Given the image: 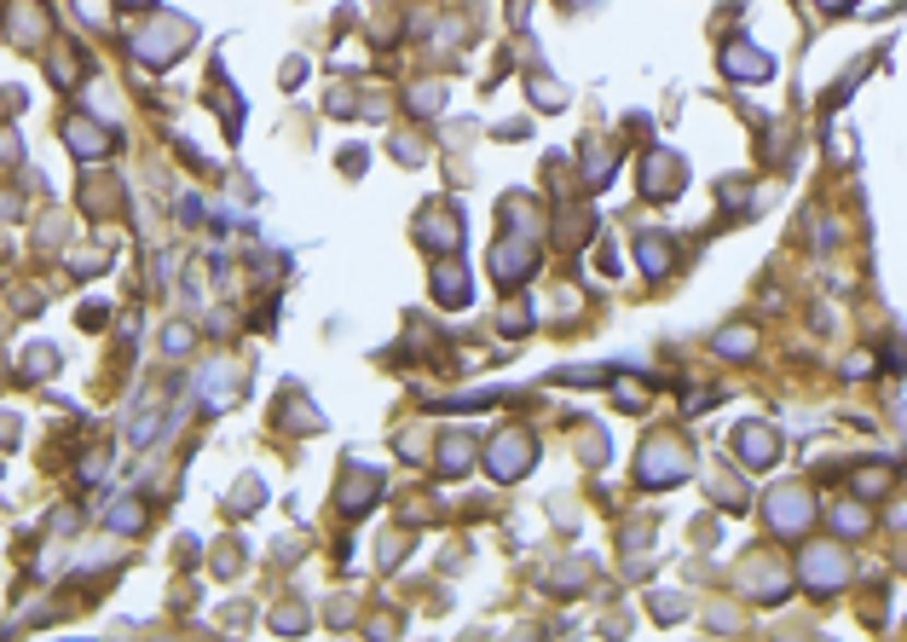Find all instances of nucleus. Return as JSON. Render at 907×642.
Segmentation results:
<instances>
[{
	"label": "nucleus",
	"instance_id": "1",
	"mask_svg": "<svg viewBox=\"0 0 907 642\" xmlns=\"http://www.w3.org/2000/svg\"><path fill=\"white\" fill-rule=\"evenodd\" d=\"M682 469H688V452L671 446V440H653V446L641 452V480H648V487H664V480H682Z\"/></svg>",
	"mask_w": 907,
	"mask_h": 642
},
{
	"label": "nucleus",
	"instance_id": "8",
	"mask_svg": "<svg viewBox=\"0 0 907 642\" xmlns=\"http://www.w3.org/2000/svg\"><path fill=\"white\" fill-rule=\"evenodd\" d=\"M722 353H752V336H722Z\"/></svg>",
	"mask_w": 907,
	"mask_h": 642
},
{
	"label": "nucleus",
	"instance_id": "3",
	"mask_svg": "<svg viewBox=\"0 0 907 642\" xmlns=\"http://www.w3.org/2000/svg\"><path fill=\"white\" fill-rule=\"evenodd\" d=\"M803 579H810L815 591H838L844 579H850V568H844V556H838L833 545H821V550L803 556Z\"/></svg>",
	"mask_w": 907,
	"mask_h": 642
},
{
	"label": "nucleus",
	"instance_id": "7",
	"mask_svg": "<svg viewBox=\"0 0 907 642\" xmlns=\"http://www.w3.org/2000/svg\"><path fill=\"white\" fill-rule=\"evenodd\" d=\"M676 179H682V168L671 163V156H653L648 163V197H671L664 186H676Z\"/></svg>",
	"mask_w": 907,
	"mask_h": 642
},
{
	"label": "nucleus",
	"instance_id": "6",
	"mask_svg": "<svg viewBox=\"0 0 907 642\" xmlns=\"http://www.w3.org/2000/svg\"><path fill=\"white\" fill-rule=\"evenodd\" d=\"M722 65H729V75H752V82H757V75H775L769 52L757 58V47H752V42H734L729 52H722Z\"/></svg>",
	"mask_w": 907,
	"mask_h": 642
},
{
	"label": "nucleus",
	"instance_id": "2",
	"mask_svg": "<svg viewBox=\"0 0 907 642\" xmlns=\"http://www.w3.org/2000/svg\"><path fill=\"white\" fill-rule=\"evenodd\" d=\"M810 515H815V504H810V492H798V487H780V492L769 498V521H775L780 533L810 527Z\"/></svg>",
	"mask_w": 907,
	"mask_h": 642
},
{
	"label": "nucleus",
	"instance_id": "9",
	"mask_svg": "<svg viewBox=\"0 0 907 642\" xmlns=\"http://www.w3.org/2000/svg\"><path fill=\"white\" fill-rule=\"evenodd\" d=\"M826 7H844V0H826Z\"/></svg>",
	"mask_w": 907,
	"mask_h": 642
},
{
	"label": "nucleus",
	"instance_id": "4",
	"mask_svg": "<svg viewBox=\"0 0 907 642\" xmlns=\"http://www.w3.org/2000/svg\"><path fill=\"white\" fill-rule=\"evenodd\" d=\"M775 452H780V434H775V429H757V423L740 429V457H745L752 469H769Z\"/></svg>",
	"mask_w": 907,
	"mask_h": 642
},
{
	"label": "nucleus",
	"instance_id": "5",
	"mask_svg": "<svg viewBox=\"0 0 907 642\" xmlns=\"http://www.w3.org/2000/svg\"><path fill=\"white\" fill-rule=\"evenodd\" d=\"M186 35H191L186 17H174V30H168V35H163V24H151L145 35H139V52H145V58H174V47L186 42Z\"/></svg>",
	"mask_w": 907,
	"mask_h": 642
}]
</instances>
